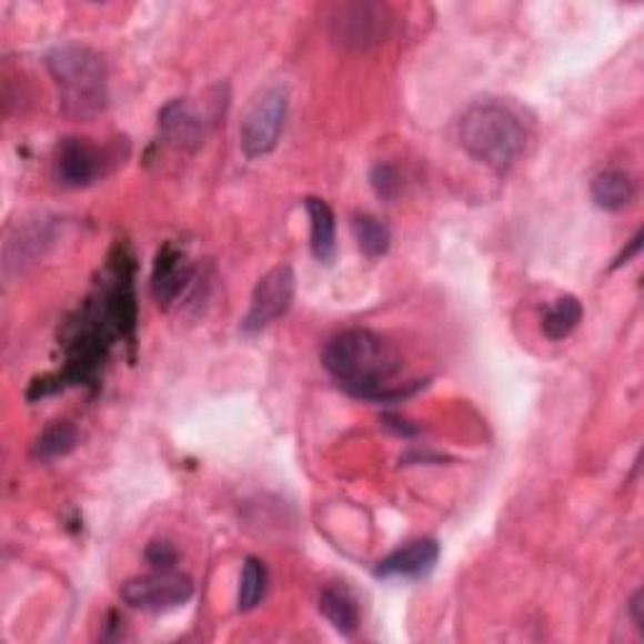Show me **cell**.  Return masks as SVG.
Here are the masks:
<instances>
[{"mask_svg":"<svg viewBox=\"0 0 644 644\" xmlns=\"http://www.w3.org/2000/svg\"><path fill=\"white\" fill-rule=\"evenodd\" d=\"M322 365L360 401L393 403L405 395H413L425 383L415 381L409 385L391 383L401 371V355L383 335L371 330H345L333 335L322 348Z\"/></svg>","mask_w":644,"mask_h":644,"instance_id":"1","label":"cell"},{"mask_svg":"<svg viewBox=\"0 0 644 644\" xmlns=\"http://www.w3.org/2000/svg\"><path fill=\"white\" fill-rule=\"evenodd\" d=\"M46 69L59 89L61 111L69 119L89 121L107 109L109 73L101 56L81 43H63L46 56Z\"/></svg>","mask_w":644,"mask_h":644,"instance_id":"2","label":"cell"},{"mask_svg":"<svg viewBox=\"0 0 644 644\" xmlns=\"http://www.w3.org/2000/svg\"><path fill=\"white\" fill-rule=\"evenodd\" d=\"M461 147L494 172H506L524 154L526 129L509 107L473 103L459 124Z\"/></svg>","mask_w":644,"mask_h":644,"instance_id":"3","label":"cell"},{"mask_svg":"<svg viewBox=\"0 0 644 644\" xmlns=\"http://www.w3.org/2000/svg\"><path fill=\"white\" fill-rule=\"evenodd\" d=\"M288 91L268 87L250 103L240 127V147L244 157L260 159L278 147L288 119Z\"/></svg>","mask_w":644,"mask_h":644,"instance_id":"4","label":"cell"},{"mask_svg":"<svg viewBox=\"0 0 644 644\" xmlns=\"http://www.w3.org/2000/svg\"><path fill=\"white\" fill-rule=\"evenodd\" d=\"M194 584L187 574L174 570H154L144 576H134L121 586V600L141 612L177 610L192 600Z\"/></svg>","mask_w":644,"mask_h":644,"instance_id":"5","label":"cell"},{"mask_svg":"<svg viewBox=\"0 0 644 644\" xmlns=\"http://www.w3.org/2000/svg\"><path fill=\"white\" fill-rule=\"evenodd\" d=\"M295 272H292L290 264H278V268L264 274L252 292L250 310L242 320L244 333H260L270 322L285 315L292 300H295Z\"/></svg>","mask_w":644,"mask_h":644,"instance_id":"6","label":"cell"},{"mask_svg":"<svg viewBox=\"0 0 644 644\" xmlns=\"http://www.w3.org/2000/svg\"><path fill=\"white\" fill-rule=\"evenodd\" d=\"M391 28V16L383 6L350 3L333 16V38L343 49H368L381 43Z\"/></svg>","mask_w":644,"mask_h":644,"instance_id":"7","label":"cell"},{"mask_svg":"<svg viewBox=\"0 0 644 644\" xmlns=\"http://www.w3.org/2000/svg\"><path fill=\"white\" fill-rule=\"evenodd\" d=\"M56 179L69 189H81L97 182L107 169L101 149L89 144L87 139H63L56 149Z\"/></svg>","mask_w":644,"mask_h":644,"instance_id":"8","label":"cell"},{"mask_svg":"<svg viewBox=\"0 0 644 644\" xmlns=\"http://www.w3.org/2000/svg\"><path fill=\"white\" fill-rule=\"evenodd\" d=\"M189 280H192V268H189L187 254L172 242H167L157 252L154 270H151V295L161 308H169L182 295Z\"/></svg>","mask_w":644,"mask_h":644,"instance_id":"9","label":"cell"},{"mask_svg":"<svg viewBox=\"0 0 644 644\" xmlns=\"http://www.w3.org/2000/svg\"><path fill=\"white\" fill-rule=\"evenodd\" d=\"M441 549L433 539H415L401 549H395L393 554H388L381 564L375 566V576H383V580H393V576H401V580H419V576L429 574L435 562H439Z\"/></svg>","mask_w":644,"mask_h":644,"instance_id":"10","label":"cell"},{"mask_svg":"<svg viewBox=\"0 0 644 644\" xmlns=\"http://www.w3.org/2000/svg\"><path fill=\"white\" fill-rule=\"evenodd\" d=\"M204 117L189 107V101L174 99L159 111V131L179 149H197L204 139Z\"/></svg>","mask_w":644,"mask_h":644,"instance_id":"11","label":"cell"},{"mask_svg":"<svg viewBox=\"0 0 644 644\" xmlns=\"http://www.w3.org/2000/svg\"><path fill=\"white\" fill-rule=\"evenodd\" d=\"M305 210L310 217V250L315 260L330 264L335 260V214L325 199L308 197Z\"/></svg>","mask_w":644,"mask_h":644,"instance_id":"12","label":"cell"},{"mask_svg":"<svg viewBox=\"0 0 644 644\" xmlns=\"http://www.w3.org/2000/svg\"><path fill=\"white\" fill-rule=\"evenodd\" d=\"M318 607L322 617L333 624V630H338L340 634H355L360 624V612L353 594L345 586H328V590H322Z\"/></svg>","mask_w":644,"mask_h":644,"instance_id":"13","label":"cell"},{"mask_svg":"<svg viewBox=\"0 0 644 644\" xmlns=\"http://www.w3.org/2000/svg\"><path fill=\"white\" fill-rule=\"evenodd\" d=\"M592 199L596 207L607 212H617L627 207L634 199V182L630 174L620 172V169H607V172L596 174L592 182Z\"/></svg>","mask_w":644,"mask_h":644,"instance_id":"14","label":"cell"},{"mask_svg":"<svg viewBox=\"0 0 644 644\" xmlns=\"http://www.w3.org/2000/svg\"><path fill=\"white\" fill-rule=\"evenodd\" d=\"M582 315H584V310H582V302L572 298V295H564V298H559L556 302H552L546 310V315L542 320V330H544V335L549 340H564V338H570L576 325L582 322Z\"/></svg>","mask_w":644,"mask_h":644,"instance_id":"15","label":"cell"},{"mask_svg":"<svg viewBox=\"0 0 644 644\" xmlns=\"http://www.w3.org/2000/svg\"><path fill=\"white\" fill-rule=\"evenodd\" d=\"M76 441H79V435H76L73 425L69 421H59L38 435L33 443V456L38 461L61 459L76 449Z\"/></svg>","mask_w":644,"mask_h":644,"instance_id":"16","label":"cell"},{"mask_svg":"<svg viewBox=\"0 0 644 644\" xmlns=\"http://www.w3.org/2000/svg\"><path fill=\"white\" fill-rule=\"evenodd\" d=\"M268 594V566L260 559L250 556L242 566L240 594H237V607L240 612H252Z\"/></svg>","mask_w":644,"mask_h":644,"instance_id":"17","label":"cell"},{"mask_svg":"<svg viewBox=\"0 0 644 644\" xmlns=\"http://www.w3.org/2000/svg\"><path fill=\"white\" fill-rule=\"evenodd\" d=\"M353 232L368 258H383L391 250V230L373 214H358L353 220Z\"/></svg>","mask_w":644,"mask_h":644,"instance_id":"18","label":"cell"},{"mask_svg":"<svg viewBox=\"0 0 644 644\" xmlns=\"http://www.w3.org/2000/svg\"><path fill=\"white\" fill-rule=\"evenodd\" d=\"M371 184L378 197L393 199L401 192V174H398V169L393 164H375L371 172Z\"/></svg>","mask_w":644,"mask_h":644,"instance_id":"19","label":"cell"},{"mask_svg":"<svg viewBox=\"0 0 644 644\" xmlns=\"http://www.w3.org/2000/svg\"><path fill=\"white\" fill-rule=\"evenodd\" d=\"M147 562L154 566V570H174L177 549L169 542H151L147 546Z\"/></svg>","mask_w":644,"mask_h":644,"instance_id":"20","label":"cell"},{"mask_svg":"<svg viewBox=\"0 0 644 644\" xmlns=\"http://www.w3.org/2000/svg\"><path fill=\"white\" fill-rule=\"evenodd\" d=\"M630 614H632L634 624H637L640 630H644V594H642V590H637V592L632 594V600H630Z\"/></svg>","mask_w":644,"mask_h":644,"instance_id":"21","label":"cell"},{"mask_svg":"<svg viewBox=\"0 0 644 644\" xmlns=\"http://www.w3.org/2000/svg\"><path fill=\"white\" fill-rule=\"evenodd\" d=\"M383 423L388 425V429L395 431V433H401V435H415V433H419V429H415V425H409V421L395 419V415H385Z\"/></svg>","mask_w":644,"mask_h":644,"instance_id":"22","label":"cell"},{"mask_svg":"<svg viewBox=\"0 0 644 644\" xmlns=\"http://www.w3.org/2000/svg\"><path fill=\"white\" fill-rule=\"evenodd\" d=\"M640 248H642V232H637V234H634V240L630 242V248H627V250H622V254H620V258H617V260H614V268H620V264H624V262H630V260L634 258V254H637V252H640Z\"/></svg>","mask_w":644,"mask_h":644,"instance_id":"23","label":"cell"}]
</instances>
